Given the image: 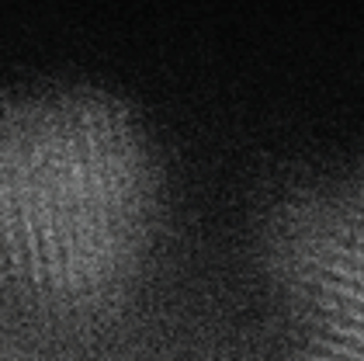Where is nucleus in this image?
Instances as JSON below:
<instances>
[{"instance_id":"obj_2","label":"nucleus","mask_w":364,"mask_h":361,"mask_svg":"<svg viewBox=\"0 0 364 361\" xmlns=\"http://www.w3.org/2000/svg\"><path fill=\"white\" fill-rule=\"evenodd\" d=\"M260 236L274 278L319 320L309 361H364V167L323 170L284 192Z\"/></svg>"},{"instance_id":"obj_1","label":"nucleus","mask_w":364,"mask_h":361,"mask_svg":"<svg viewBox=\"0 0 364 361\" xmlns=\"http://www.w3.org/2000/svg\"><path fill=\"white\" fill-rule=\"evenodd\" d=\"M153 226V150L122 101L80 87L0 101V278L59 299L105 295Z\"/></svg>"}]
</instances>
